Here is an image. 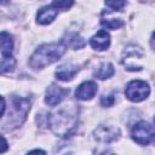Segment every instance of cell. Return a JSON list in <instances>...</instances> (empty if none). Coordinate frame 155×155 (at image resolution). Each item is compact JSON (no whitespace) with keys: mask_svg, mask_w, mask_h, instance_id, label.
<instances>
[{"mask_svg":"<svg viewBox=\"0 0 155 155\" xmlns=\"http://www.w3.org/2000/svg\"><path fill=\"white\" fill-rule=\"evenodd\" d=\"M7 149H8L7 142H6V139L0 134V154H1V153H5Z\"/></svg>","mask_w":155,"mask_h":155,"instance_id":"cell-20","label":"cell"},{"mask_svg":"<svg viewBox=\"0 0 155 155\" xmlns=\"http://www.w3.org/2000/svg\"><path fill=\"white\" fill-rule=\"evenodd\" d=\"M93 136L99 142L110 143V142H114V140L119 139L120 136H121V132H120V128L119 127L103 125V126H99V127H97L94 130Z\"/></svg>","mask_w":155,"mask_h":155,"instance_id":"cell-6","label":"cell"},{"mask_svg":"<svg viewBox=\"0 0 155 155\" xmlns=\"http://www.w3.org/2000/svg\"><path fill=\"white\" fill-rule=\"evenodd\" d=\"M15 67H16V59L12 56L0 58V74L11 73L15 70Z\"/></svg>","mask_w":155,"mask_h":155,"instance_id":"cell-15","label":"cell"},{"mask_svg":"<svg viewBox=\"0 0 155 155\" xmlns=\"http://www.w3.org/2000/svg\"><path fill=\"white\" fill-rule=\"evenodd\" d=\"M115 70H114V67L111 63H102L94 71V76L101 79V80H105V79H109L114 75Z\"/></svg>","mask_w":155,"mask_h":155,"instance_id":"cell-13","label":"cell"},{"mask_svg":"<svg viewBox=\"0 0 155 155\" xmlns=\"http://www.w3.org/2000/svg\"><path fill=\"white\" fill-rule=\"evenodd\" d=\"M0 50L4 57H10L13 51V41L8 33L1 31L0 33Z\"/></svg>","mask_w":155,"mask_h":155,"instance_id":"cell-12","label":"cell"},{"mask_svg":"<svg viewBox=\"0 0 155 155\" xmlns=\"http://www.w3.org/2000/svg\"><path fill=\"white\" fill-rule=\"evenodd\" d=\"M64 46L67 47V46H69V47H71V48H74V50H78V48H81V47H84V45H85V41H84V39H81L76 33H69L68 35H67V39H64Z\"/></svg>","mask_w":155,"mask_h":155,"instance_id":"cell-14","label":"cell"},{"mask_svg":"<svg viewBox=\"0 0 155 155\" xmlns=\"http://www.w3.org/2000/svg\"><path fill=\"white\" fill-rule=\"evenodd\" d=\"M105 5L111 7L113 10H120L126 5V2L125 1H105Z\"/></svg>","mask_w":155,"mask_h":155,"instance_id":"cell-18","label":"cell"},{"mask_svg":"<svg viewBox=\"0 0 155 155\" xmlns=\"http://www.w3.org/2000/svg\"><path fill=\"white\" fill-rule=\"evenodd\" d=\"M6 109V103H5V99L0 96V117L4 115V111Z\"/></svg>","mask_w":155,"mask_h":155,"instance_id":"cell-21","label":"cell"},{"mask_svg":"<svg viewBox=\"0 0 155 155\" xmlns=\"http://www.w3.org/2000/svg\"><path fill=\"white\" fill-rule=\"evenodd\" d=\"M97 91H98V86L94 81H85L76 88L75 96L78 99L87 101V99H91L92 97H94Z\"/></svg>","mask_w":155,"mask_h":155,"instance_id":"cell-8","label":"cell"},{"mask_svg":"<svg viewBox=\"0 0 155 155\" xmlns=\"http://www.w3.org/2000/svg\"><path fill=\"white\" fill-rule=\"evenodd\" d=\"M57 15H58V10L52 4L47 5V6H44L38 11L36 22L39 24H42V25L50 24L51 22H53V19L57 17Z\"/></svg>","mask_w":155,"mask_h":155,"instance_id":"cell-9","label":"cell"},{"mask_svg":"<svg viewBox=\"0 0 155 155\" xmlns=\"http://www.w3.org/2000/svg\"><path fill=\"white\" fill-rule=\"evenodd\" d=\"M132 138L142 145H147L154 139V126L147 121H139L132 128Z\"/></svg>","mask_w":155,"mask_h":155,"instance_id":"cell-5","label":"cell"},{"mask_svg":"<svg viewBox=\"0 0 155 155\" xmlns=\"http://www.w3.org/2000/svg\"><path fill=\"white\" fill-rule=\"evenodd\" d=\"M78 71H79V67L78 65L63 64L56 70V76L61 81H69L76 75Z\"/></svg>","mask_w":155,"mask_h":155,"instance_id":"cell-11","label":"cell"},{"mask_svg":"<svg viewBox=\"0 0 155 155\" xmlns=\"http://www.w3.org/2000/svg\"><path fill=\"white\" fill-rule=\"evenodd\" d=\"M149 93H150V87L143 80H132L131 82H128L125 90L126 97L132 102L144 101L149 96Z\"/></svg>","mask_w":155,"mask_h":155,"instance_id":"cell-4","label":"cell"},{"mask_svg":"<svg viewBox=\"0 0 155 155\" xmlns=\"http://www.w3.org/2000/svg\"><path fill=\"white\" fill-rule=\"evenodd\" d=\"M114 102H115V99H114V96L113 94H110V96H103L101 98V104L104 105V107H110V105L114 104Z\"/></svg>","mask_w":155,"mask_h":155,"instance_id":"cell-19","label":"cell"},{"mask_svg":"<svg viewBox=\"0 0 155 155\" xmlns=\"http://www.w3.org/2000/svg\"><path fill=\"white\" fill-rule=\"evenodd\" d=\"M51 130L59 136L68 134L78 122V111L73 107L64 105L54 113H51L47 117Z\"/></svg>","mask_w":155,"mask_h":155,"instance_id":"cell-1","label":"cell"},{"mask_svg":"<svg viewBox=\"0 0 155 155\" xmlns=\"http://www.w3.org/2000/svg\"><path fill=\"white\" fill-rule=\"evenodd\" d=\"M102 155H115L113 151H110V150H107V151H104V153H102Z\"/></svg>","mask_w":155,"mask_h":155,"instance_id":"cell-23","label":"cell"},{"mask_svg":"<svg viewBox=\"0 0 155 155\" xmlns=\"http://www.w3.org/2000/svg\"><path fill=\"white\" fill-rule=\"evenodd\" d=\"M90 45L97 51H104L110 45V35L105 30H99L90 39Z\"/></svg>","mask_w":155,"mask_h":155,"instance_id":"cell-10","label":"cell"},{"mask_svg":"<svg viewBox=\"0 0 155 155\" xmlns=\"http://www.w3.org/2000/svg\"><path fill=\"white\" fill-rule=\"evenodd\" d=\"M69 94V90L67 88H62L61 86H57L54 84H52L47 90H46V96H45V103L54 107L57 104H59L65 96Z\"/></svg>","mask_w":155,"mask_h":155,"instance_id":"cell-7","label":"cell"},{"mask_svg":"<svg viewBox=\"0 0 155 155\" xmlns=\"http://www.w3.org/2000/svg\"><path fill=\"white\" fill-rule=\"evenodd\" d=\"M30 98H24V97H12V108L11 113H8V116H11V124L16 126L21 125L24 120L25 116L30 109Z\"/></svg>","mask_w":155,"mask_h":155,"instance_id":"cell-3","label":"cell"},{"mask_svg":"<svg viewBox=\"0 0 155 155\" xmlns=\"http://www.w3.org/2000/svg\"><path fill=\"white\" fill-rule=\"evenodd\" d=\"M124 21L120 18H111V19H103L102 21V25L108 28V29H119L121 27H124Z\"/></svg>","mask_w":155,"mask_h":155,"instance_id":"cell-16","label":"cell"},{"mask_svg":"<svg viewBox=\"0 0 155 155\" xmlns=\"http://www.w3.org/2000/svg\"><path fill=\"white\" fill-rule=\"evenodd\" d=\"M74 2L73 1H53L52 5L57 8V10H65L68 7H70Z\"/></svg>","mask_w":155,"mask_h":155,"instance_id":"cell-17","label":"cell"},{"mask_svg":"<svg viewBox=\"0 0 155 155\" xmlns=\"http://www.w3.org/2000/svg\"><path fill=\"white\" fill-rule=\"evenodd\" d=\"M65 53V46L62 42L44 44L39 46L31 54L29 64L34 69H42L54 62H57Z\"/></svg>","mask_w":155,"mask_h":155,"instance_id":"cell-2","label":"cell"},{"mask_svg":"<svg viewBox=\"0 0 155 155\" xmlns=\"http://www.w3.org/2000/svg\"><path fill=\"white\" fill-rule=\"evenodd\" d=\"M27 155H46V153L44 150H40V149H35V150H31L29 151Z\"/></svg>","mask_w":155,"mask_h":155,"instance_id":"cell-22","label":"cell"}]
</instances>
